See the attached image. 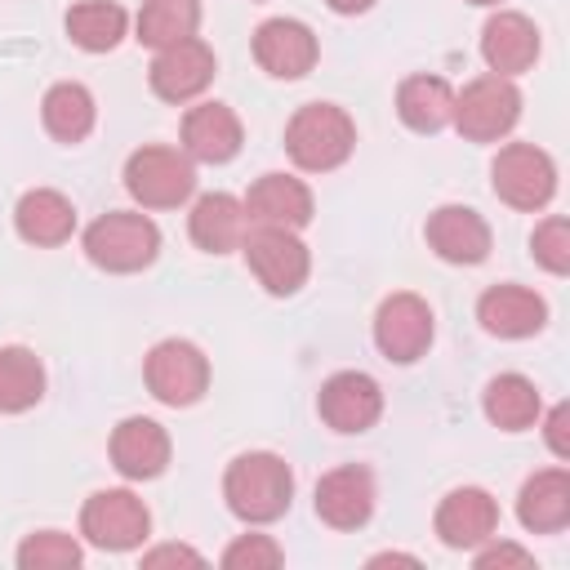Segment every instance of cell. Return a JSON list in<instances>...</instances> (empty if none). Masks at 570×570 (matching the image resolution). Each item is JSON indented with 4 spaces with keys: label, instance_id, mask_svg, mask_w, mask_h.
I'll return each instance as SVG.
<instances>
[{
    "label": "cell",
    "instance_id": "obj_1",
    "mask_svg": "<svg viewBox=\"0 0 570 570\" xmlns=\"http://www.w3.org/2000/svg\"><path fill=\"white\" fill-rule=\"evenodd\" d=\"M289 494H294V472H289V463L281 454H267V450L232 459V468L223 476L227 508L249 525L276 521L289 508Z\"/></svg>",
    "mask_w": 570,
    "mask_h": 570
},
{
    "label": "cell",
    "instance_id": "obj_31",
    "mask_svg": "<svg viewBox=\"0 0 570 570\" xmlns=\"http://www.w3.org/2000/svg\"><path fill=\"white\" fill-rule=\"evenodd\" d=\"M18 566L22 570H71V566H80V543L62 530H36L22 539Z\"/></svg>",
    "mask_w": 570,
    "mask_h": 570
},
{
    "label": "cell",
    "instance_id": "obj_26",
    "mask_svg": "<svg viewBox=\"0 0 570 570\" xmlns=\"http://www.w3.org/2000/svg\"><path fill=\"white\" fill-rule=\"evenodd\" d=\"M543 414V401H539V387L525 379V374H499L485 383V419L503 432H521L530 423H539Z\"/></svg>",
    "mask_w": 570,
    "mask_h": 570
},
{
    "label": "cell",
    "instance_id": "obj_8",
    "mask_svg": "<svg viewBox=\"0 0 570 570\" xmlns=\"http://www.w3.org/2000/svg\"><path fill=\"white\" fill-rule=\"evenodd\" d=\"M142 374H147L151 396L165 401V405H191V401H200L205 387H209V361H205V352H200L196 343H187V338H165V343H156V347L147 352Z\"/></svg>",
    "mask_w": 570,
    "mask_h": 570
},
{
    "label": "cell",
    "instance_id": "obj_6",
    "mask_svg": "<svg viewBox=\"0 0 570 570\" xmlns=\"http://www.w3.org/2000/svg\"><path fill=\"white\" fill-rule=\"evenodd\" d=\"M494 196L512 209H543L557 191V165L534 142H508L490 165Z\"/></svg>",
    "mask_w": 570,
    "mask_h": 570
},
{
    "label": "cell",
    "instance_id": "obj_38",
    "mask_svg": "<svg viewBox=\"0 0 570 570\" xmlns=\"http://www.w3.org/2000/svg\"><path fill=\"white\" fill-rule=\"evenodd\" d=\"M468 4H499V0H468Z\"/></svg>",
    "mask_w": 570,
    "mask_h": 570
},
{
    "label": "cell",
    "instance_id": "obj_35",
    "mask_svg": "<svg viewBox=\"0 0 570 570\" xmlns=\"http://www.w3.org/2000/svg\"><path fill=\"white\" fill-rule=\"evenodd\" d=\"M543 432H548L552 454H557V459H570V405H552Z\"/></svg>",
    "mask_w": 570,
    "mask_h": 570
},
{
    "label": "cell",
    "instance_id": "obj_22",
    "mask_svg": "<svg viewBox=\"0 0 570 570\" xmlns=\"http://www.w3.org/2000/svg\"><path fill=\"white\" fill-rule=\"evenodd\" d=\"M517 517L534 534H557L570 521V472L566 468L534 472L517 494Z\"/></svg>",
    "mask_w": 570,
    "mask_h": 570
},
{
    "label": "cell",
    "instance_id": "obj_2",
    "mask_svg": "<svg viewBox=\"0 0 570 570\" xmlns=\"http://www.w3.org/2000/svg\"><path fill=\"white\" fill-rule=\"evenodd\" d=\"M352 147H356V125L334 102H307L285 125V151L298 169H312V174L338 169L352 156Z\"/></svg>",
    "mask_w": 570,
    "mask_h": 570
},
{
    "label": "cell",
    "instance_id": "obj_24",
    "mask_svg": "<svg viewBox=\"0 0 570 570\" xmlns=\"http://www.w3.org/2000/svg\"><path fill=\"white\" fill-rule=\"evenodd\" d=\"M249 232V218H245V205L227 191H209L196 200L191 209V240L205 249V254H232L240 249Z\"/></svg>",
    "mask_w": 570,
    "mask_h": 570
},
{
    "label": "cell",
    "instance_id": "obj_28",
    "mask_svg": "<svg viewBox=\"0 0 570 570\" xmlns=\"http://www.w3.org/2000/svg\"><path fill=\"white\" fill-rule=\"evenodd\" d=\"M200 27L196 0H142L138 9V40L151 49H169L178 40H191Z\"/></svg>",
    "mask_w": 570,
    "mask_h": 570
},
{
    "label": "cell",
    "instance_id": "obj_27",
    "mask_svg": "<svg viewBox=\"0 0 570 570\" xmlns=\"http://www.w3.org/2000/svg\"><path fill=\"white\" fill-rule=\"evenodd\" d=\"M40 116H45V129L58 138V142H80L89 138L94 129V94L76 80H58L45 102H40Z\"/></svg>",
    "mask_w": 570,
    "mask_h": 570
},
{
    "label": "cell",
    "instance_id": "obj_3",
    "mask_svg": "<svg viewBox=\"0 0 570 570\" xmlns=\"http://www.w3.org/2000/svg\"><path fill=\"white\" fill-rule=\"evenodd\" d=\"M160 249V232L147 214L111 209L85 232V254L102 272H142Z\"/></svg>",
    "mask_w": 570,
    "mask_h": 570
},
{
    "label": "cell",
    "instance_id": "obj_11",
    "mask_svg": "<svg viewBox=\"0 0 570 570\" xmlns=\"http://www.w3.org/2000/svg\"><path fill=\"white\" fill-rule=\"evenodd\" d=\"M147 80H151V94L156 98H165V102H191L214 80V49L205 40H196V36L191 40H178L169 49H156Z\"/></svg>",
    "mask_w": 570,
    "mask_h": 570
},
{
    "label": "cell",
    "instance_id": "obj_7",
    "mask_svg": "<svg viewBox=\"0 0 570 570\" xmlns=\"http://www.w3.org/2000/svg\"><path fill=\"white\" fill-rule=\"evenodd\" d=\"M147 530H151V512L134 490H98L80 508V534L94 548L125 552V548H138Z\"/></svg>",
    "mask_w": 570,
    "mask_h": 570
},
{
    "label": "cell",
    "instance_id": "obj_32",
    "mask_svg": "<svg viewBox=\"0 0 570 570\" xmlns=\"http://www.w3.org/2000/svg\"><path fill=\"white\" fill-rule=\"evenodd\" d=\"M530 249H534V258H539L552 276H566V272H570V223H566L561 214L543 218V223L534 227V236H530Z\"/></svg>",
    "mask_w": 570,
    "mask_h": 570
},
{
    "label": "cell",
    "instance_id": "obj_9",
    "mask_svg": "<svg viewBox=\"0 0 570 570\" xmlns=\"http://www.w3.org/2000/svg\"><path fill=\"white\" fill-rule=\"evenodd\" d=\"M240 249L267 294H294L307 281V267H312L307 245L285 227H249Z\"/></svg>",
    "mask_w": 570,
    "mask_h": 570
},
{
    "label": "cell",
    "instance_id": "obj_5",
    "mask_svg": "<svg viewBox=\"0 0 570 570\" xmlns=\"http://www.w3.org/2000/svg\"><path fill=\"white\" fill-rule=\"evenodd\" d=\"M454 129L468 142H494L521 120V89L508 76H476L463 94H454Z\"/></svg>",
    "mask_w": 570,
    "mask_h": 570
},
{
    "label": "cell",
    "instance_id": "obj_19",
    "mask_svg": "<svg viewBox=\"0 0 570 570\" xmlns=\"http://www.w3.org/2000/svg\"><path fill=\"white\" fill-rule=\"evenodd\" d=\"M111 463L129 481L160 476L165 463H169V436H165V428L156 419H138V414L125 419V423H116V432H111Z\"/></svg>",
    "mask_w": 570,
    "mask_h": 570
},
{
    "label": "cell",
    "instance_id": "obj_23",
    "mask_svg": "<svg viewBox=\"0 0 570 570\" xmlns=\"http://www.w3.org/2000/svg\"><path fill=\"white\" fill-rule=\"evenodd\" d=\"M13 227L27 245H62L71 232H76V209L62 191L53 187H36L18 200L13 209Z\"/></svg>",
    "mask_w": 570,
    "mask_h": 570
},
{
    "label": "cell",
    "instance_id": "obj_21",
    "mask_svg": "<svg viewBox=\"0 0 570 570\" xmlns=\"http://www.w3.org/2000/svg\"><path fill=\"white\" fill-rule=\"evenodd\" d=\"M476 321L499 338H530L548 321V303L525 285H494L476 303Z\"/></svg>",
    "mask_w": 570,
    "mask_h": 570
},
{
    "label": "cell",
    "instance_id": "obj_10",
    "mask_svg": "<svg viewBox=\"0 0 570 570\" xmlns=\"http://www.w3.org/2000/svg\"><path fill=\"white\" fill-rule=\"evenodd\" d=\"M374 343L396 365L419 361L432 343V307L419 294H387L374 312Z\"/></svg>",
    "mask_w": 570,
    "mask_h": 570
},
{
    "label": "cell",
    "instance_id": "obj_29",
    "mask_svg": "<svg viewBox=\"0 0 570 570\" xmlns=\"http://www.w3.org/2000/svg\"><path fill=\"white\" fill-rule=\"evenodd\" d=\"M125 22H129L125 9L111 4V0H80V4L67 9V36H71L80 49H89V53L116 49L120 36H125Z\"/></svg>",
    "mask_w": 570,
    "mask_h": 570
},
{
    "label": "cell",
    "instance_id": "obj_33",
    "mask_svg": "<svg viewBox=\"0 0 570 570\" xmlns=\"http://www.w3.org/2000/svg\"><path fill=\"white\" fill-rule=\"evenodd\" d=\"M281 561H285V552H281V543L272 534H240L223 552L227 570H276Z\"/></svg>",
    "mask_w": 570,
    "mask_h": 570
},
{
    "label": "cell",
    "instance_id": "obj_25",
    "mask_svg": "<svg viewBox=\"0 0 570 570\" xmlns=\"http://www.w3.org/2000/svg\"><path fill=\"white\" fill-rule=\"evenodd\" d=\"M396 116L414 134H436L454 116V89L441 76H410L396 89Z\"/></svg>",
    "mask_w": 570,
    "mask_h": 570
},
{
    "label": "cell",
    "instance_id": "obj_18",
    "mask_svg": "<svg viewBox=\"0 0 570 570\" xmlns=\"http://www.w3.org/2000/svg\"><path fill=\"white\" fill-rule=\"evenodd\" d=\"M240 116L227 102H200L183 116V151L205 165H223L240 151Z\"/></svg>",
    "mask_w": 570,
    "mask_h": 570
},
{
    "label": "cell",
    "instance_id": "obj_12",
    "mask_svg": "<svg viewBox=\"0 0 570 570\" xmlns=\"http://www.w3.org/2000/svg\"><path fill=\"white\" fill-rule=\"evenodd\" d=\"M316 410L321 419L334 428V432H365L374 428V419L383 414V392L370 374L361 370H343V374H330L321 383V396H316Z\"/></svg>",
    "mask_w": 570,
    "mask_h": 570
},
{
    "label": "cell",
    "instance_id": "obj_20",
    "mask_svg": "<svg viewBox=\"0 0 570 570\" xmlns=\"http://www.w3.org/2000/svg\"><path fill=\"white\" fill-rule=\"evenodd\" d=\"M428 245L436 249V258L472 267V263H481L490 254V227L468 205H441L428 218Z\"/></svg>",
    "mask_w": 570,
    "mask_h": 570
},
{
    "label": "cell",
    "instance_id": "obj_14",
    "mask_svg": "<svg viewBox=\"0 0 570 570\" xmlns=\"http://www.w3.org/2000/svg\"><path fill=\"white\" fill-rule=\"evenodd\" d=\"M240 205H245L249 227H285V232H298V227L312 223V191H307V183H298L289 174H263Z\"/></svg>",
    "mask_w": 570,
    "mask_h": 570
},
{
    "label": "cell",
    "instance_id": "obj_30",
    "mask_svg": "<svg viewBox=\"0 0 570 570\" xmlns=\"http://www.w3.org/2000/svg\"><path fill=\"white\" fill-rule=\"evenodd\" d=\"M45 396V365L31 347H0V410L22 414Z\"/></svg>",
    "mask_w": 570,
    "mask_h": 570
},
{
    "label": "cell",
    "instance_id": "obj_37",
    "mask_svg": "<svg viewBox=\"0 0 570 570\" xmlns=\"http://www.w3.org/2000/svg\"><path fill=\"white\" fill-rule=\"evenodd\" d=\"M325 4H330L334 13H365L374 0H325Z\"/></svg>",
    "mask_w": 570,
    "mask_h": 570
},
{
    "label": "cell",
    "instance_id": "obj_15",
    "mask_svg": "<svg viewBox=\"0 0 570 570\" xmlns=\"http://www.w3.org/2000/svg\"><path fill=\"white\" fill-rule=\"evenodd\" d=\"M374 512V476L356 463L334 468L316 481V517L334 530H356Z\"/></svg>",
    "mask_w": 570,
    "mask_h": 570
},
{
    "label": "cell",
    "instance_id": "obj_17",
    "mask_svg": "<svg viewBox=\"0 0 570 570\" xmlns=\"http://www.w3.org/2000/svg\"><path fill=\"white\" fill-rule=\"evenodd\" d=\"M481 58H485V67L494 76H508V80L521 76V71H530L534 58H539V31H534V22L525 13H512V9L494 13L481 27Z\"/></svg>",
    "mask_w": 570,
    "mask_h": 570
},
{
    "label": "cell",
    "instance_id": "obj_16",
    "mask_svg": "<svg viewBox=\"0 0 570 570\" xmlns=\"http://www.w3.org/2000/svg\"><path fill=\"white\" fill-rule=\"evenodd\" d=\"M494 530H499V503L476 485L450 490L436 508V534L445 548H481L485 539H494Z\"/></svg>",
    "mask_w": 570,
    "mask_h": 570
},
{
    "label": "cell",
    "instance_id": "obj_13",
    "mask_svg": "<svg viewBox=\"0 0 570 570\" xmlns=\"http://www.w3.org/2000/svg\"><path fill=\"white\" fill-rule=\"evenodd\" d=\"M254 58L276 80H298L316 67V36L298 18H267L254 31Z\"/></svg>",
    "mask_w": 570,
    "mask_h": 570
},
{
    "label": "cell",
    "instance_id": "obj_36",
    "mask_svg": "<svg viewBox=\"0 0 570 570\" xmlns=\"http://www.w3.org/2000/svg\"><path fill=\"white\" fill-rule=\"evenodd\" d=\"M142 566L147 570H160V566H200V552H191L183 543H160V548L142 552Z\"/></svg>",
    "mask_w": 570,
    "mask_h": 570
},
{
    "label": "cell",
    "instance_id": "obj_34",
    "mask_svg": "<svg viewBox=\"0 0 570 570\" xmlns=\"http://www.w3.org/2000/svg\"><path fill=\"white\" fill-rule=\"evenodd\" d=\"M494 566H534V557L525 548H517V543H490V548L476 552V570H494Z\"/></svg>",
    "mask_w": 570,
    "mask_h": 570
},
{
    "label": "cell",
    "instance_id": "obj_4",
    "mask_svg": "<svg viewBox=\"0 0 570 570\" xmlns=\"http://www.w3.org/2000/svg\"><path fill=\"white\" fill-rule=\"evenodd\" d=\"M125 187L142 209H174L196 191L191 156L174 147H138L125 160Z\"/></svg>",
    "mask_w": 570,
    "mask_h": 570
}]
</instances>
